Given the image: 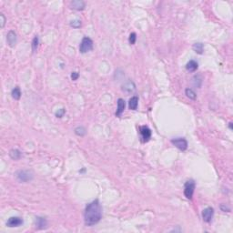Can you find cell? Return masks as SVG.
<instances>
[{
    "label": "cell",
    "mask_w": 233,
    "mask_h": 233,
    "mask_svg": "<svg viewBox=\"0 0 233 233\" xmlns=\"http://www.w3.org/2000/svg\"><path fill=\"white\" fill-rule=\"evenodd\" d=\"M75 133H76V135H78V136L83 137V136L86 135L87 130H86V128H85L84 127H78V128H75Z\"/></svg>",
    "instance_id": "cell-20"
},
{
    "label": "cell",
    "mask_w": 233,
    "mask_h": 233,
    "mask_svg": "<svg viewBox=\"0 0 233 233\" xmlns=\"http://www.w3.org/2000/svg\"><path fill=\"white\" fill-rule=\"evenodd\" d=\"M230 128L232 129V123H230Z\"/></svg>",
    "instance_id": "cell-29"
},
{
    "label": "cell",
    "mask_w": 233,
    "mask_h": 233,
    "mask_svg": "<svg viewBox=\"0 0 233 233\" xmlns=\"http://www.w3.org/2000/svg\"><path fill=\"white\" fill-rule=\"evenodd\" d=\"M11 95H12V98L16 100H18L20 99L21 98V91H20V88L18 87H16L15 88H13L12 92H11Z\"/></svg>",
    "instance_id": "cell-18"
},
{
    "label": "cell",
    "mask_w": 233,
    "mask_h": 233,
    "mask_svg": "<svg viewBox=\"0 0 233 233\" xmlns=\"http://www.w3.org/2000/svg\"><path fill=\"white\" fill-rule=\"evenodd\" d=\"M23 220L20 217H11L8 219V220L6 221V226L10 227V228H14V227H19L23 224Z\"/></svg>",
    "instance_id": "cell-9"
},
{
    "label": "cell",
    "mask_w": 233,
    "mask_h": 233,
    "mask_svg": "<svg viewBox=\"0 0 233 233\" xmlns=\"http://www.w3.org/2000/svg\"><path fill=\"white\" fill-rule=\"evenodd\" d=\"M70 26L72 27V28H80L81 27V21L80 20H74V21H71L70 22Z\"/></svg>",
    "instance_id": "cell-24"
},
{
    "label": "cell",
    "mask_w": 233,
    "mask_h": 233,
    "mask_svg": "<svg viewBox=\"0 0 233 233\" xmlns=\"http://www.w3.org/2000/svg\"><path fill=\"white\" fill-rule=\"evenodd\" d=\"M220 209H221V210H222V211H224V212H226V210H227L228 212L231 210V209H230V208H228L227 206H225V205H223V204H222V205H220Z\"/></svg>",
    "instance_id": "cell-28"
},
{
    "label": "cell",
    "mask_w": 233,
    "mask_h": 233,
    "mask_svg": "<svg viewBox=\"0 0 233 233\" xmlns=\"http://www.w3.org/2000/svg\"><path fill=\"white\" fill-rule=\"evenodd\" d=\"M136 39H137V35H136V33H131L130 35H129V38H128V42H129V44L130 45H134L135 43H136Z\"/></svg>",
    "instance_id": "cell-23"
},
{
    "label": "cell",
    "mask_w": 233,
    "mask_h": 233,
    "mask_svg": "<svg viewBox=\"0 0 233 233\" xmlns=\"http://www.w3.org/2000/svg\"><path fill=\"white\" fill-rule=\"evenodd\" d=\"M185 94H186V96L189 98H190V99H196V98H197V95H196V93H195L194 91L191 89V88H186V90H185Z\"/></svg>",
    "instance_id": "cell-19"
},
{
    "label": "cell",
    "mask_w": 233,
    "mask_h": 233,
    "mask_svg": "<svg viewBox=\"0 0 233 233\" xmlns=\"http://www.w3.org/2000/svg\"><path fill=\"white\" fill-rule=\"evenodd\" d=\"M6 41L11 47H14L17 44V34L15 31L10 30L6 35Z\"/></svg>",
    "instance_id": "cell-10"
},
{
    "label": "cell",
    "mask_w": 233,
    "mask_h": 233,
    "mask_svg": "<svg viewBox=\"0 0 233 233\" xmlns=\"http://www.w3.org/2000/svg\"><path fill=\"white\" fill-rule=\"evenodd\" d=\"M93 49V41L92 39H89L88 37L83 38L80 46H79V51L82 54H85L88 51H91Z\"/></svg>",
    "instance_id": "cell-3"
},
{
    "label": "cell",
    "mask_w": 233,
    "mask_h": 233,
    "mask_svg": "<svg viewBox=\"0 0 233 233\" xmlns=\"http://www.w3.org/2000/svg\"><path fill=\"white\" fill-rule=\"evenodd\" d=\"M139 133L141 136L142 142H148L151 138V130L147 126H141L139 128Z\"/></svg>",
    "instance_id": "cell-6"
},
{
    "label": "cell",
    "mask_w": 233,
    "mask_h": 233,
    "mask_svg": "<svg viewBox=\"0 0 233 233\" xmlns=\"http://www.w3.org/2000/svg\"><path fill=\"white\" fill-rule=\"evenodd\" d=\"M202 219L205 222L209 223L212 221L213 216H214V209L211 207H208L206 208L203 211H202Z\"/></svg>",
    "instance_id": "cell-7"
},
{
    "label": "cell",
    "mask_w": 233,
    "mask_h": 233,
    "mask_svg": "<svg viewBox=\"0 0 233 233\" xmlns=\"http://www.w3.org/2000/svg\"><path fill=\"white\" fill-rule=\"evenodd\" d=\"M171 143L181 151H185L188 149V141L184 138H176L171 139Z\"/></svg>",
    "instance_id": "cell-5"
},
{
    "label": "cell",
    "mask_w": 233,
    "mask_h": 233,
    "mask_svg": "<svg viewBox=\"0 0 233 233\" xmlns=\"http://www.w3.org/2000/svg\"><path fill=\"white\" fill-rule=\"evenodd\" d=\"M198 62L195 61V60H190V61H189V62L187 63V65H186V69H187L188 71H190V72H194V71H196V70L198 69Z\"/></svg>",
    "instance_id": "cell-15"
},
{
    "label": "cell",
    "mask_w": 233,
    "mask_h": 233,
    "mask_svg": "<svg viewBox=\"0 0 233 233\" xmlns=\"http://www.w3.org/2000/svg\"><path fill=\"white\" fill-rule=\"evenodd\" d=\"M9 156H10V157L12 158V159H14V160H17V159H19L20 157H21V152L18 150H17V149H13V150H11L10 151H9Z\"/></svg>",
    "instance_id": "cell-17"
},
{
    "label": "cell",
    "mask_w": 233,
    "mask_h": 233,
    "mask_svg": "<svg viewBox=\"0 0 233 233\" xmlns=\"http://www.w3.org/2000/svg\"><path fill=\"white\" fill-rule=\"evenodd\" d=\"M138 105H139V98L137 96L132 97L129 101H128V108L131 110H136L138 109Z\"/></svg>",
    "instance_id": "cell-14"
},
{
    "label": "cell",
    "mask_w": 233,
    "mask_h": 233,
    "mask_svg": "<svg viewBox=\"0 0 233 233\" xmlns=\"http://www.w3.org/2000/svg\"><path fill=\"white\" fill-rule=\"evenodd\" d=\"M195 187H196V183L193 179H190L188 180L185 185H184V195L188 199H191L193 194H194Z\"/></svg>",
    "instance_id": "cell-4"
},
{
    "label": "cell",
    "mask_w": 233,
    "mask_h": 233,
    "mask_svg": "<svg viewBox=\"0 0 233 233\" xmlns=\"http://www.w3.org/2000/svg\"><path fill=\"white\" fill-rule=\"evenodd\" d=\"M136 90V85L132 80H128L122 85V91L126 94H131L135 92Z\"/></svg>",
    "instance_id": "cell-8"
},
{
    "label": "cell",
    "mask_w": 233,
    "mask_h": 233,
    "mask_svg": "<svg viewBox=\"0 0 233 233\" xmlns=\"http://www.w3.org/2000/svg\"><path fill=\"white\" fill-rule=\"evenodd\" d=\"M16 177L21 182H28L33 179L34 175L30 170H18L16 173Z\"/></svg>",
    "instance_id": "cell-2"
},
{
    "label": "cell",
    "mask_w": 233,
    "mask_h": 233,
    "mask_svg": "<svg viewBox=\"0 0 233 233\" xmlns=\"http://www.w3.org/2000/svg\"><path fill=\"white\" fill-rule=\"evenodd\" d=\"M39 37L38 36H36L33 40H32V50H33V52H36L37 50H38V47H39Z\"/></svg>",
    "instance_id": "cell-21"
},
{
    "label": "cell",
    "mask_w": 233,
    "mask_h": 233,
    "mask_svg": "<svg viewBox=\"0 0 233 233\" xmlns=\"http://www.w3.org/2000/svg\"><path fill=\"white\" fill-rule=\"evenodd\" d=\"M125 108H126V102H125V100L123 98H118L117 99V108H116V116H120L124 112Z\"/></svg>",
    "instance_id": "cell-13"
},
{
    "label": "cell",
    "mask_w": 233,
    "mask_h": 233,
    "mask_svg": "<svg viewBox=\"0 0 233 233\" xmlns=\"http://www.w3.org/2000/svg\"><path fill=\"white\" fill-rule=\"evenodd\" d=\"M65 113H66L65 109H58V110L56 112V116H57V117H62V116L65 115Z\"/></svg>",
    "instance_id": "cell-25"
},
{
    "label": "cell",
    "mask_w": 233,
    "mask_h": 233,
    "mask_svg": "<svg viewBox=\"0 0 233 233\" xmlns=\"http://www.w3.org/2000/svg\"><path fill=\"white\" fill-rule=\"evenodd\" d=\"M0 18H1V28H4V26L6 24V17L4 16V14H0Z\"/></svg>",
    "instance_id": "cell-26"
},
{
    "label": "cell",
    "mask_w": 233,
    "mask_h": 233,
    "mask_svg": "<svg viewBox=\"0 0 233 233\" xmlns=\"http://www.w3.org/2000/svg\"><path fill=\"white\" fill-rule=\"evenodd\" d=\"M36 227L39 230H44L47 227V221L45 218L42 217H36Z\"/></svg>",
    "instance_id": "cell-12"
},
{
    "label": "cell",
    "mask_w": 233,
    "mask_h": 233,
    "mask_svg": "<svg viewBox=\"0 0 233 233\" xmlns=\"http://www.w3.org/2000/svg\"><path fill=\"white\" fill-rule=\"evenodd\" d=\"M79 77V74H78V72H72L71 73V79L73 80V81H75V80H77Z\"/></svg>",
    "instance_id": "cell-27"
},
{
    "label": "cell",
    "mask_w": 233,
    "mask_h": 233,
    "mask_svg": "<svg viewBox=\"0 0 233 233\" xmlns=\"http://www.w3.org/2000/svg\"><path fill=\"white\" fill-rule=\"evenodd\" d=\"M85 6H86V4L84 1H81V0H74L70 3V7L72 9H75V10H78V11H81V10H84L85 9Z\"/></svg>",
    "instance_id": "cell-11"
},
{
    "label": "cell",
    "mask_w": 233,
    "mask_h": 233,
    "mask_svg": "<svg viewBox=\"0 0 233 233\" xmlns=\"http://www.w3.org/2000/svg\"><path fill=\"white\" fill-rule=\"evenodd\" d=\"M102 219V207L98 199H95L87 205L84 211V222L86 226L91 227L98 224Z\"/></svg>",
    "instance_id": "cell-1"
},
{
    "label": "cell",
    "mask_w": 233,
    "mask_h": 233,
    "mask_svg": "<svg viewBox=\"0 0 233 233\" xmlns=\"http://www.w3.org/2000/svg\"><path fill=\"white\" fill-rule=\"evenodd\" d=\"M192 48L197 54L201 55V54H203V51H204V45L202 43L198 42V43H195L192 46Z\"/></svg>",
    "instance_id": "cell-16"
},
{
    "label": "cell",
    "mask_w": 233,
    "mask_h": 233,
    "mask_svg": "<svg viewBox=\"0 0 233 233\" xmlns=\"http://www.w3.org/2000/svg\"><path fill=\"white\" fill-rule=\"evenodd\" d=\"M201 83H202V79L200 78L199 76H195L193 78V84L197 87H199L201 86Z\"/></svg>",
    "instance_id": "cell-22"
}]
</instances>
